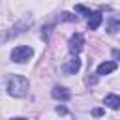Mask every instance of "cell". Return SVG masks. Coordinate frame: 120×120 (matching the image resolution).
<instances>
[{
	"label": "cell",
	"instance_id": "6da1fadb",
	"mask_svg": "<svg viewBox=\"0 0 120 120\" xmlns=\"http://www.w3.org/2000/svg\"><path fill=\"white\" fill-rule=\"evenodd\" d=\"M6 88H8V94H9V96L22 98V96H26L30 84H28V81H26L22 75H11V77L8 79V82H6Z\"/></svg>",
	"mask_w": 120,
	"mask_h": 120
},
{
	"label": "cell",
	"instance_id": "7a4b0ae2",
	"mask_svg": "<svg viewBox=\"0 0 120 120\" xmlns=\"http://www.w3.org/2000/svg\"><path fill=\"white\" fill-rule=\"evenodd\" d=\"M32 54H34L32 47H28V45H19V47H15V49L11 51V60H13V62L22 64V62L30 60V58H32Z\"/></svg>",
	"mask_w": 120,
	"mask_h": 120
},
{
	"label": "cell",
	"instance_id": "3957f363",
	"mask_svg": "<svg viewBox=\"0 0 120 120\" xmlns=\"http://www.w3.org/2000/svg\"><path fill=\"white\" fill-rule=\"evenodd\" d=\"M82 45H84V38H82V34H73L71 38H69V52L71 54H79L81 51H82Z\"/></svg>",
	"mask_w": 120,
	"mask_h": 120
},
{
	"label": "cell",
	"instance_id": "277c9868",
	"mask_svg": "<svg viewBox=\"0 0 120 120\" xmlns=\"http://www.w3.org/2000/svg\"><path fill=\"white\" fill-rule=\"evenodd\" d=\"M66 73H77L79 69H81V60L77 58V54H73L66 64H64V68H62Z\"/></svg>",
	"mask_w": 120,
	"mask_h": 120
},
{
	"label": "cell",
	"instance_id": "5b68a950",
	"mask_svg": "<svg viewBox=\"0 0 120 120\" xmlns=\"http://www.w3.org/2000/svg\"><path fill=\"white\" fill-rule=\"evenodd\" d=\"M52 98H54V99H62V101H68V99L71 98V94H69L68 88H64V86H54V88H52Z\"/></svg>",
	"mask_w": 120,
	"mask_h": 120
},
{
	"label": "cell",
	"instance_id": "8992f818",
	"mask_svg": "<svg viewBox=\"0 0 120 120\" xmlns=\"http://www.w3.org/2000/svg\"><path fill=\"white\" fill-rule=\"evenodd\" d=\"M101 22H103V15H101L99 11L92 13V15L88 17V30H96V28H98Z\"/></svg>",
	"mask_w": 120,
	"mask_h": 120
},
{
	"label": "cell",
	"instance_id": "52a82bcc",
	"mask_svg": "<svg viewBox=\"0 0 120 120\" xmlns=\"http://www.w3.org/2000/svg\"><path fill=\"white\" fill-rule=\"evenodd\" d=\"M116 69V62H101L98 66V75H109Z\"/></svg>",
	"mask_w": 120,
	"mask_h": 120
},
{
	"label": "cell",
	"instance_id": "ba28073f",
	"mask_svg": "<svg viewBox=\"0 0 120 120\" xmlns=\"http://www.w3.org/2000/svg\"><path fill=\"white\" fill-rule=\"evenodd\" d=\"M105 105L111 107V109H118L120 107V98L114 96V94H109V96H105Z\"/></svg>",
	"mask_w": 120,
	"mask_h": 120
},
{
	"label": "cell",
	"instance_id": "9c48e42d",
	"mask_svg": "<svg viewBox=\"0 0 120 120\" xmlns=\"http://www.w3.org/2000/svg\"><path fill=\"white\" fill-rule=\"evenodd\" d=\"M75 13H81L82 17H90V15H92V11H90L88 8H84V6H81V4L75 6Z\"/></svg>",
	"mask_w": 120,
	"mask_h": 120
},
{
	"label": "cell",
	"instance_id": "30bf717a",
	"mask_svg": "<svg viewBox=\"0 0 120 120\" xmlns=\"http://www.w3.org/2000/svg\"><path fill=\"white\" fill-rule=\"evenodd\" d=\"M118 28H120V21H116V19H112V21L109 22V32H111V34H114V32L118 30Z\"/></svg>",
	"mask_w": 120,
	"mask_h": 120
},
{
	"label": "cell",
	"instance_id": "8fae6325",
	"mask_svg": "<svg viewBox=\"0 0 120 120\" xmlns=\"http://www.w3.org/2000/svg\"><path fill=\"white\" fill-rule=\"evenodd\" d=\"M92 114H94V116H101V114H103V109H94Z\"/></svg>",
	"mask_w": 120,
	"mask_h": 120
},
{
	"label": "cell",
	"instance_id": "7c38bea8",
	"mask_svg": "<svg viewBox=\"0 0 120 120\" xmlns=\"http://www.w3.org/2000/svg\"><path fill=\"white\" fill-rule=\"evenodd\" d=\"M112 54H114V56H116V58H120V51H114V52H112Z\"/></svg>",
	"mask_w": 120,
	"mask_h": 120
}]
</instances>
